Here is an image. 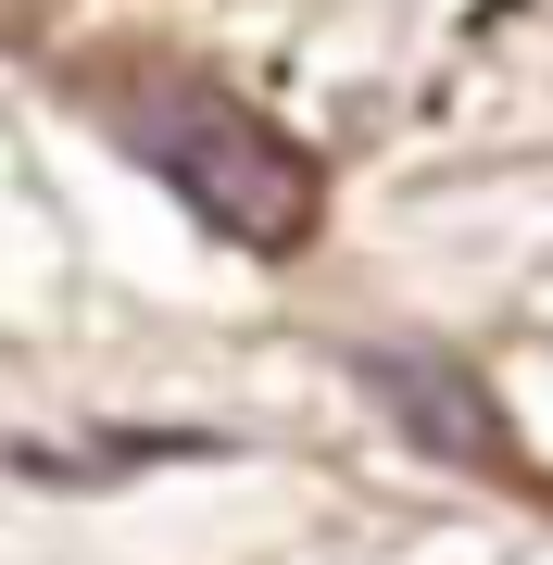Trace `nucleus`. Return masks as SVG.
Listing matches in <instances>:
<instances>
[{"label": "nucleus", "mask_w": 553, "mask_h": 565, "mask_svg": "<svg viewBox=\"0 0 553 565\" xmlns=\"http://www.w3.org/2000/svg\"><path fill=\"white\" fill-rule=\"evenodd\" d=\"M114 139L139 151L214 239H240V252H302L315 214H328L315 151L289 139V126H265L252 102H226L214 76H139L114 102Z\"/></svg>", "instance_id": "nucleus-1"}, {"label": "nucleus", "mask_w": 553, "mask_h": 565, "mask_svg": "<svg viewBox=\"0 0 553 565\" xmlns=\"http://www.w3.org/2000/svg\"><path fill=\"white\" fill-rule=\"evenodd\" d=\"M352 377H365V403H390V427H415L440 465H503V452H515L491 377H478V364H453V352H365Z\"/></svg>", "instance_id": "nucleus-2"}]
</instances>
